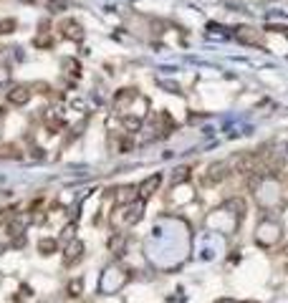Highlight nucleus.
<instances>
[{
    "instance_id": "f257e3e1",
    "label": "nucleus",
    "mask_w": 288,
    "mask_h": 303,
    "mask_svg": "<svg viewBox=\"0 0 288 303\" xmlns=\"http://www.w3.org/2000/svg\"><path fill=\"white\" fill-rule=\"evenodd\" d=\"M281 233H283V228H281L278 220L263 218V220L256 225V245H261V248H273V245L281 240Z\"/></svg>"
},
{
    "instance_id": "f03ea898",
    "label": "nucleus",
    "mask_w": 288,
    "mask_h": 303,
    "mask_svg": "<svg viewBox=\"0 0 288 303\" xmlns=\"http://www.w3.org/2000/svg\"><path fill=\"white\" fill-rule=\"evenodd\" d=\"M61 35L63 38H68V40H73V43H81L84 40V25L78 23V20H73V18H66V20H61Z\"/></svg>"
},
{
    "instance_id": "7ed1b4c3",
    "label": "nucleus",
    "mask_w": 288,
    "mask_h": 303,
    "mask_svg": "<svg viewBox=\"0 0 288 303\" xmlns=\"http://www.w3.org/2000/svg\"><path fill=\"white\" fill-rule=\"evenodd\" d=\"M84 250H86V245H84L81 240H71V243H66V250H63V266H66V268H73V266L84 258Z\"/></svg>"
},
{
    "instance_id": "20e7f679",
    "label": "nucleus",
    "mask_w": 288,
    "mask_h": 303,
    "mask_svg": "<svg viewBox=\"0 0 288 303\" xmlns=\"http://www.w3.org/2000/svg\"><path fill=\"white\" fill-rule=\"evenodd\" d=\"M30 96H33V89L25 86V83H18V86L8 89V104H13V106H25L30 101Z\"/></svg>"
},
{
    "instance_id": "39448f33",
    "label": "nucleus",
    "mask_w": 288,
    "mask_h": 303,
    "mask_svg": "<svg viewBox=\"0 0 288 303\" xmlns=\"http://www.w3.org/2000/svg\"><path fill=\"white\" fill-rule=\"evenodd\" d=\"M139 195H137V187L134 185H124V187H116L114 190V205L116 207H127L132 202H137Z\"/></svg>"
},
{
    "instance_id": "423d86ee",
    "label": "nucleus",
    "mask_w": 288,
    "mask_h": 303,
    "mask_svg": "<svg viewBox=\"0 0 288 303\" xmlns=\"http://www.w3.org/2000/svg\"><path fill=\"white\" fill-rule=\"evenodd\" d=\"M228 175H230V164H228V162L210 164V169H208V175H205V185H208V187H213V185L223 182Z\"/></svg>"
},
{
    "instance_id": "0eeeda50",
    "label": "nucleus",
    "mask_w": 288,
    "mask_h": 303,
    "mask_svg": "<svg viewBox=\"0 0 288 303\" xmlns=\"http://www.w3.org/2000/svg\"><path fill=\"white\" fill-rule=\"evenodd\" d=\"M159 185H162V175H152V177H147L139 187H137V195H139V200L142 202H147L157 190H159Z\"/></svg>"
},
{
    "instance_id": "6e6552de",
    "label": "nucleus",
    "mask_w": 288,
    "mask_h": 303,
    "mask_svg": "<svg viewBox=\"0 0 288 303\" xmlns=\"http://www.w3.org/2000/svg\"><path fill=\"white\" fill-rule=\"evenodd\" d=\"M132 101H137V91H134V89H121V91H116V96H114V111L124 114Z\"/></svg>"
},
{
    "instance_id": "1a4fd4ad",
    "label": "nucleus",
    "mask_w": 288,
    "mask_h": 303,
    "mask_svg": "<svg viewBox=\"0 0 288 303\" xmlns=\"http://www.w3.org/2000/svg\"><path fill=\"white\" fill-rule=\"evenodd\" d=\"M106 248H109V253H111L114 258H121V255H124V248H127V235H124V233H114V235L109 238Z\"/></svg>"
},
{
    "instance_id": "9d476101",
    "label": "nucleus",
    "mask_w": 288,
    "mask_h": 303,
    "mask_svg": "<svg viewBox=\"0 0 288 303\" xmlns=\"http://www.w3.org/2000/svg\"><path fill=\"white\" fill-rule=\"evenodd\" d=\"M142 212H144V202H142V200H137V202L127 205V215H124V223H127V225H137V223L142 220Z\"/></svg>"
},
{
    "instance_id": "9b49d317",
    "label": "nucleus",
    "mask_w": 288,
    "mask_h": 303,
    "mask_svg": "<svg viewBox=\"0 0 288 303\" xmlns=\"http://www.w3.org/2000/svg\"><path fill=\"white\" fill-rule=\"evenodd\" d=\"M235 38L243 40V43H256V46H258V30H256V28H245V25H243V28L235 30Z\"/></svg>"
},
{
    "instance_id": "f8f14e48",
    "label": "nucleus",
    "mask_w": 288,
    "mask_h": 303,
    "mask_svg": "<svg viewBox=\"0 0 288 303\" xmlns=\"http://www.w3.org/2000/svg\"><path fill=\"white\" fill-rule=\"evenodd\" d=\"M121 126H124L129 134H134V132L142 129V119L134 116V114H121Z\"/></svg>"
},
{
    "instance_id": "ddd939ff",
    "label": "nucleus",
    "mask_w": 288,
    "mask_h": 303,
    "mask_svg": "<svg viewBox=\"0 0 288 303\" xmlns=\"http://www.w3.org/2000/svg\"><path fill=\"white\" fill-rule=\"evenodd\" d=\"M58 250V240L56 238H40L38 240V253L40 255H53Z\"/></svg>"
},
{
    "instance_id": "4468645a",
    "label": "nucleus",
    "mask_w": 288,
    "mask_h": 303,
    "mask_svg": "<svg viewBox=\"0 0 288 303\" xmlns=\"http://www.w3.org/2000/svg\"><path fill=\"white\" fill-rule=\"evenodd\" d=\"M61 66H63V71H66V73H71L73 78H78V76H81V63H78L76 58H63V63H61Z\"/></svg>"
},
{
    "instance_id": "2eb2a0df",
    "label": "nucleus",
    "mask_w": 288,
    "mask_h": 303,
    "mask_svg": "<svg viewBox=\"0 0 288 303\" xmlns=\"http://www.w3.org/2000/svg\"><path fill=\"white\" fill-rule=\"evenodd\" d=\"M25 225H28L25 218H13V220L8 223V235H20V233L25 230Z\"/></svg>"
},
{
    "instance_id": "dca6fc26",
    "label": "nucleus",
    "mask_w": 288,
    "mask_h": 303,
    "mask_svg": "<svg viewBox=\"0 0 288 303\" xmlns=\"http://www.w3.org/2000/svg\"><path fill=\"white\" fill-rule=\"evenodd\" d=\"M33 46H35V48H51V46H53L51 33H48V30H40V33L33 38Z\"/></svg>"
},
{
    "instance_id": "f3484780",
    "label": "nucleus",
    "mask_w": 288,
    "mask_h": 303,
    "mask_svg": "<svg viewBox=\"0 0 288 303\" xmlns=\"http://www.w3.org/2000/svg\"><path fill=\"white\" fill-rule=\"evenodd\" d=\"M66 293H68L71 298H78V296L84 293V281H81V278H73V281H68V286H66Z\"/></svg>"
},
{
    "instance_id": "a211bd4d",
    "label": "nucleus",
    "mask_w": 288,
    "mask_h": 303,
    "mask_svg": "<svg viewBox=\"0 0 288 303\" xmlns=\"http://www.w3.org/2000/svg\"><path fill=\"white\" fill-rule=\"evenodd\" d=\"M0 157H10V159H20V149L15 144H0Z\"/></svg>"
},
{
    "instance_id": "6ab92c4d",
    "label": "nucleus",
    "mask_w": 288,
    "mask_h": 303,
    "mask_svg": "<svg viewBox=\"0 0 288 303\" xmlns=\"http://www.w3.org/2000/svg\"><path fill=\"white\" fill-rule=\"evenodd\" d=\"M61 240H63V243H71V240H76V220H71V223L63 228V235H61Z\"/></svg>"
},
{
    "instance_id": "aec40b11",
    "label": "nucleus",
    "mask_w": 288,
    "mask_h": 303,
    "mask_svg": "<svg viewBox=\"0 0 288 303\" xmlns=\"http://www.w3.org/2000/svg\"><path fill=\"white\" fill-rule=\"evenodd\" d=\"M15 18H5V20H0V35H10L13 30H15Z\"/></svg>"
},
{
    "instance_id": "412c9836",
    "label": "nucleus",
    "mask_w": 288,
    "mask_h": 303,
    "mask_svg": "<svg viewBox=\"0 0 288 303\" xmlns=\"http://www.w3.org/2000/svg\"><path fill=\"white\" fill-rule=\"evenodd\" d=\"M172 180H175V185H177V182H185V180H190V169H187V167H180V169H175V177H172Z\"/></svg>"
},
{
    "instance_id": "4be33fe9",
    "label": "nucleus",
    "mask_w": 288,
    "mask_h": 303,
    "mask_svg": "<svg viewBox=\"0 0 288 303\" xmlns=\"http://www.w3.org/2000/svg\"><path fill=\"white\" fill-rule=\"evenodd\" d=\"M46 5H48L51 13H61L66 8V0H46Z\"/></svg>"
},
{
    "instance_id": "5701e85b",
    "label": "nucleus",
    "mask_w": 288,
    "mask_h": 303,
    "mask_svg": "<svg viewBox=\"0 0 288 303\" xmlns=\"http://www.w3.org/2000/svg\"><path fill=\"white\" fill-rule=\"evenodd\" d=\"M10 81V68L8 66H0V86H5Z\"/></svg>"
},
{
    "instance_id": "b1692460",
    "label": "nucleus",
    "mask_w": 288,
    "mask_h": 303,
    "mask_svg": "<svg viewBox=\"0 0 288 303\" xmlns=\"http://www.w3.org/2000/svg\"><path fill=\"white\" fill-rule=\"evenodd\" d=\"M132 147H134V144H132V139H121V142H119V152H121V154H124V152H129Z\"/></svg>"
},
{
    "instance_id": "393cba45",
    "label": "nucleus",
    "mask_w": 288,
    "mask_h": 303,
    "mask_svg": "<svg viewBox=\"0 0 288 303\" xmlns=\"http://www.w3.org/2000/svg\"><path fill=\"white\" fill-rule=\"evenodd\" d=\"M30 296H33V291H30L28 286H23V288H20V296H15V301H23V298H30Z\"/></svg>"
},
{
    "instance_id": "a878e982",
    "label": "nucleus",
    "mask_w": 288,
    "mask_h": 303,
    "mask_svg": "<svg viewBox=\"0 0 288 303\" xmlns=\"http://www.w3.org/2000/svg\"><path fill=\"white\" fill-rule=\"evenodd\" d=\"M218 303H235V301H230V298H220Z\"/></svg>"
},
{
    "instance_id": "bb28decb",
    "label": "nucleus",
    "mask_w": 288,
    "mask_h": 303,
    "mask_svg": "<svg viewBox=\"0 0 288 303\" xmlns=\"http://www.w3.org/2000/svg\"><path fill=\"white\" fill-rule=\"evenodd\" d=\"M245 303H258V301H245Z\"/></svg>"
}]
</instances>
